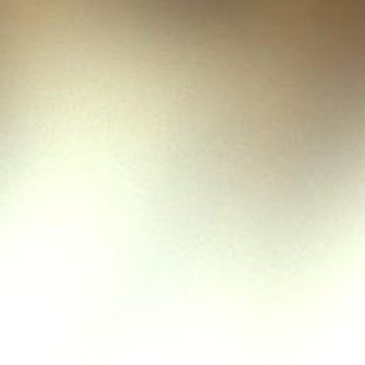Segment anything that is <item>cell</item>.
<instances>
[{
    "instance_id": "1",
    "label": "cell",
    "mask_w": 365,
    "mask_h": 365,
    "mask_svg": "<svg viewBox=\"0 0 365 365\" xmlns=\"http://www.w3.org/2000/svg\"><path fill=\"white\" fill-rule=\"evenodd\" d=\"M357 239H358V237H357ZM357 239H355V240H357ZM355 240H354V241H355ZM354 241H353V243H354ZM353 243H351V244H353ZM351 244H350V246H351ZM350 246H348V247H350ZM348 247H347V248H348ZM347 248H346V250H347ZM344 253H346V251H342V253H341V254H339V255L337 257V259H335L334 262H337V263H339V262L342 260V254H344Z\"/></svg>"
}]
</instances>
